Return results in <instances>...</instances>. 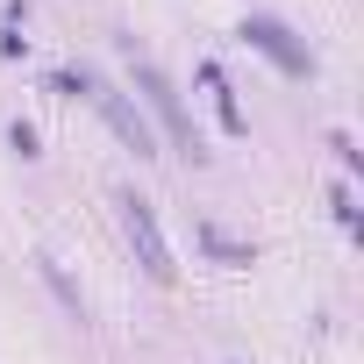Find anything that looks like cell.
<instances>
[{
    "mask_svg": "<svg viewBox=\"0 0 364 364\" xmlns=\"http://www.w3.org/2000/svg\"><path fill=\"white\" fill-rule=\"evenodd\" d=\"M79 86H86V100H93V107H100V114L114 122V136H122V143H129L136 157H157V143H150V122H143V114H136V107H129V100H122V93H114V86H107L100 72H79V79H58V93H79Z\"/></svg>",
    "mask_w": 364,
    "mask_h": 364,
    "instance_id": "1",
    "label": "cell"
},
{
    "mask_svg": "<svg viewBox=\"0 0 364 364\" xmlns=\"http://www.w3.org/2000/svg\"><path fill=\"white\" fill-rule=\"evenodd\" d=\"M122 229H129V243H136V257H143V272L164 286L171 279V250H164V236H157V215H150V200H122Z\"/></svg>",
    "mask_w": 364,
    "mask_h": 364,
    "instance_id": "2",
    "label": "cell"
},
{
    "mask_svg": "<svg viewBox=\"0 0 364 364\" xmlns=\"http://www.w3.org/2000/svg\"><path fill=\"white\" fill-rule=\"evenodd\" d=\"M136 86H143V93H150V107L164 114V129H171V143H178V150H186V157H193V150H200V143H193V122H186V114H178V93L164 86V72L136 58Z\"/></svg>",
    "mask_w": 364,
    "mask_h": 364,
    "instance_id": "3",
    "label": "cell"
},
{
    "mask_svg": "<svg viewBox=\"0 0 364 364\" xmlns=\"http://www.w3.org/2000/svg\"><path fill=\"white\" fill-rule=\"evenodd\" d=\"M243 36H250L264 58H279L286 72H307V50L293 43V29H286V22H272V15H250V22H243Z\"/></svg>",
    "mask_w": 364,
    "mask_h": 364,
    "instance_id": "4",
    "label": "cell"
}]
</instances>
